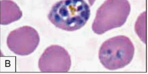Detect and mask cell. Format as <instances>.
<instances>
[{
  "label": "cell",
  "instance_id": "6da1fadb",
  "mask_svg": "<svg viewBox=\"0 0 148 74\" xmlns=\"http://www.w3.org/2000/svg\"><path fill=\"white\" fill-rule=\"evenodd\" d=\"M90 14V6L84 0H61L53 5L47 17L56 27L74 31L87 24Z\"/></svg>",
  "mask_w": 148,
  "mask_h": 74
},
{
  "label": "cell",
  "instance_id": "7a4b0ae2",
  "mask_svg": "<svg viewBox=\"0 0 148 74\" xmlns=\"http://www.w3.org/2000/svg\"><path fill=\"white\" fill-rule=\"evenodd\" d=\"M134 54V46L130 39L126 36L119 35L103 43L98 57L104 68L113 71L129 65Z\"/></svg>",
  "mask_w": 148,
  "mask_h": 74
},
{
  "label": "cell",
  "instance_id": "3957f363",
  "mask_svg": "<svg viewBox=\"0 0 148 74\" xmlns=\"http://www.w3.org/2000/svg\"><path fill=\"white\" fill-rule=\"evenodd\" d=\"M130 10L128 0H106L97 11L92 25V31L101 35L122 27L126 22Z\"/></svg>",
  "mask_w": 148,
  "mask_h": 74
},
{
  "label": "cell",
  "instance_id": "277c9868",
  "mask_svg": "<svg viewBox=\"0 0 148 74\" xmlns=\"http://www.w3.org/2000/svg\"><path fill=\"white\" fill-rule=\"evenodd\" d=\"M40 42L39 35L34 28L24 26L12 31L8 35L7 44L10 50L18 55L33 53Z\"/></svg>",
  "mask_w": 148,
  "mask_h": 74
},
{
  "label": "cell",
  "instance_id": "5b68a950",
  "mask_svg": "<svg viewBox=\"0 0 148 74\" xmlns=\"http://www.w3.org/2000/svg\"><path fill=\"white\" fill-rule=\"evenodd\" d=\"M38 65L42 72H67L71 67V59L64 48L53 45L45 49Z\"/></svg>",
  "mask_w": 148,
  "mask_h": 74
},
{
  "label": "cell",
  "instance_id": "8992f818",
  "mask_svg": "<svg viewBox=\"0 0 148 74\" xmlns=\"http://www.w3.org/2000/svg\"><path fill=\"white\" fill-rule=\"evenodd\" d=\"M23 12L17 4L11 0L0 1V24L6 26L19 20Z\"/></svg>",
  "mask_w": 148,
  "mask_h": 74
},
{
  "label": "cell",
  "instance_id": "52a82bcc",
  "mask_svg": "<svg viewBox=\"0 0 148 74\" xmlns=\"http://www.w3.org/2000/svg\"><path fill=\"white\" fill-rule=\"evenodd\" d=\"M88 2H89V4L90 5V6H92L94 3H95V1H96V0H88Z\"/></svg>",
  "mask_w": 148,
  "mask_h": 74
}]
</instances>
